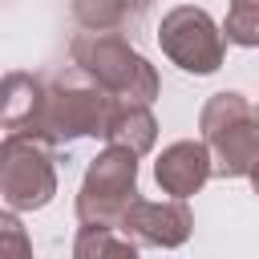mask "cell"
<instances>
[{"label":"cell","mask_w":259,"mask_h":259,"mask_svg":"<svg viewBox=\"0 0 259 259\" xmlns=\"http://www.w3.org/2000/svg\"><path fill=\"white\" fill-rule=\"evenodd\" d=\"M134 202H138V158L121 146H105L81 178L77 219L85 227H117Z\"/></svg>","instance_id":"277c9868"},{"label":"cell","mask_w":259,"mask_h":259,"mask_svg":"<svg viewBox=\"0 0 259 259\" xmlns=\"http://www.w3.org/2000/svg\"><path fill=\"white\" fill-rule=\"evenodd\" d=\"M45 85L28 73H8L4 77V130L8 134H28L36 109H40Z\"/></svg>","instance_id":"30bf717a"},{"label":"cell","mask_w":259,"mask_h":259,"mask_svg":"<svg viewBox=\"0 0 259 259\" xmlns=\"http://www.w3.org/2000/svg\"><path fill=\"white\" fill-rule=\"evenodd\" d=\"M158 45L162 53L194 73V77H206L223 65V53H227V36L223 28L210 20L206 8H194V4H178L162 16V28H158Z\"/></svg>","instance_id":"8992f818"},{"label":"cell","mask_w":259,"mask_h":259,"mask_svg":"<svg viewBox=\"0 0 259 259\" xmlns=\"http://www.w3.org/2000/svg\"><path fill=\"white\" fill-rule=\"evenodd\" d=\"M202 142L214 158V174L223 178H251L259 170V113L235 89L206 97L198 113Z\"/></svg>","instance_id":"3957f363"},{"label":"cell","mask_w":259,"mask_h":259,"mask_svg":"<svg viewBox=\"0 0 259 259\" xmlns=\"http://www.w3.org/2000/svg\"><path fill=\"white\" fill-rule=\"evenodd\" d=\"M73 259H138V243H130L117 227H81Z\"/></svg>","instance_id":"7c38bea8"},{"label":"cell","mask_w":259,"mask_h":259,"mask_svg":"<svg viewBox=\"0 0 259 259\" xmlns=\"http://www.w3.org/2000/svg\"><path fill=\"white\" fill-rule=\"evenodd\" d=\"M117 105L121 101L113 93H105L93 77H85L73 65L45 85L40 109H36L24 138H36L45 146H65V142H77V138H105Z\"/></svg>","instance_id":"6da1fadb"},{"label":"cell","mask_w":259,"mask_h":259,"mask_svg":"<svg viewBox=\"0 0 259 259\" xmlns=\"http://www.w3.org/2000/svg\"><path fill=\"white\" fill-rule=\"evenodd\" d=\"M105 138H109V146H121V150H130L134 158H142V154L154 150V142H158V121H154L150 105H117Z\"/></svg>","instance_id":"9c48e42d"},{"label":"cell","mask_w":259,"mask_h":259,"mask_svg":"<svg viewBox=\"0 0 259 259\" xmlns=\"http://www.w3.org/2000/svg\"><path fill=\"white\" fill-rule=\"evenodd\" d=\"M150 8V0H73V16L85 24V32H117L125 20H138Z\"/></svg>","instance_id":"8fae6325"},{"label":"cell","mask_w":259,"mask_h":259,"mask_svg":"<svg viewBox=\"0 0 259 259\" xmlns=\"http://www.w3.org/2000/svg\"><path fill=\"white\" fill-rule=\"evenodd\" d=\"M223 36L239 49H255L259 45V0H231Z\"/></svg>","instance_id":"4fadbf2b"},{"label":"cell","mask_w":259,"mask_h":259,"mask_svg":"<svg viewBox=\"0 0 259 259\" xmlns=\"http://www.w3.org/2000/svg\"><path fill=\"white\" fill-rule=\"evenodd\" d=\"M0 259H32V243L12 210L0 214Z\"/></svg>","instance_id":"5bb4252c"},{"label":"cell","mask_w":259,"mask_h":259,"mask_svg":"<svg viewBox=\"0 0 259 259\" xmlns=\"http://www.w3.org/2000/svg\"><path fill=\"white\" fill-rule=\"evenodd\" d=\"M57 194V170L49 146L24 134H4L0 142V198L16 210H40Z\"/></svg>","instance_id":"5b68a950"},{"label":"cell","mask_w":259,"mask_h":259,"mask_svg":"<svg viewBox=\"0 0 259 259\" xmlns=\"http://www.w3.org/2000/svg\"><path fill=\"white\" fill-rule=\"evenodd\" d=\"M210 174H214V158H210L206 142H174V146H166V150L158 154V162H154L158 186H162L166 194L182 198V202H186L190 194H198Z\"/></svg>","instance_id":"ba28073f"},{"label":"cell","mask_w":259,"mask_h":259,"mask_svg":"<svg viewBox=\"0 0 259 259\" xmlns=\"http://www.w3.org/2000/svg\"><path fill=\"white\" fill-rule=\"evenodd\" d=\"M117 231H121L130 243H138V247L174 251V247H182V243L190 239L194 214H190V206H186L182 198H170V202H146V198H138V202L121 214Z\"/></svg>","instance_id":"52a82bcc"},{"label":"cell","mask_w":259,"mask_h":259,"mask_svg":"<svg viewBox=\"0 0 259 259\" xmlns=\"http://www.w3.org/2000/svg\"><path fill=\"white\" fill-rule=\"evenodd\" d=\"M69 57L85 77H93L121 105H150L162 89L154 65L138 49H130V40L117 32H77Z\"/></svg>","instance_id":"7a4b0ae2"},{"label":"cell","mask_w":259,"mask_h":259,"mask_svg":"<svg viewBox=\"0 0 259 259\" xmlns=\"http://www.w3.org/2000/svg\"><path fill=\"white\" fill-rule=\"evenodd\" d=\"M251 186H255V194H259V170H255V174H251Z\"/></svg>","instance_id":"9a60e30c"},{"label":"cell","mask_w":259,"mask_h":259,"mask_svg":"<svg viewBox=\"0 0 259 259\" xmlns=\"http://www.w3.org/2000/svg\"><path fill=\"white\" fill-rule=\"evenodd\" d=\"M255 113H259V109H255Z\"/></svg>","instance_id":"2e32d148"}]
</instances>
